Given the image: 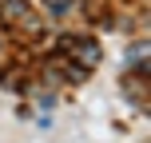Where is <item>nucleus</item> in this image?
I'll use <instances>...</instances> for the list:
<instances>
[{
    "mask_svg": "<svg viewBox=\"0 0 151 143\" xmlns=\"http://www.w3.org/2000/svg\"><path fill=\"white\" fill-rule=\"evenodd\" d=\"M80 60H83V68H91V64L99 60V48L91 44V40H83V44H80Z\"/></svg>",
    "mask_w": 151,
    "mask_h": 143,
    "instance_id": "nucleus-2",
    "label": "nucleus"
},
{
    "mask_svg": "<svg viewBox=\"0 0 151 143\" xmlns=\"http://www.w3.org/2000/svg\"><path fill=\"white\" fill-rule=\"evenodd\" d=\"M0 16H4V20H12V16H28V12H24L20 0H0Z\"/></svg>",
    "mask_w": 151,
    "mask_h": 143,
    "instance_id": "nucleus-1",
    "label": "nucleus"
}]
</instances>
